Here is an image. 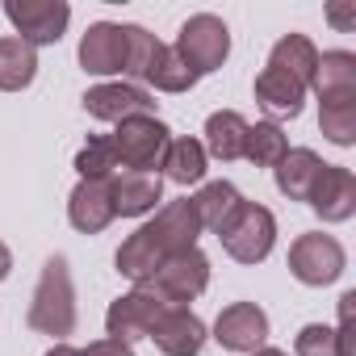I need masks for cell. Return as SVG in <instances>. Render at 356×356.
<instances>
[{
  "label": "cell",
  "mask_w": 356,
  "mask_h": 356,
  "mask_svg": "<svg viewBox=\"0 0 356 356\" xmlns=\"http://www.w3.org/2000/svg\"><path fill=\"white\" fill-rule=\"evenodd\" d=\"M202 222L193 214V202H168L151 222H143L122 248H118V273L134 285H147L172 256L197 248Z\"/></svg>",
  "instance_id": "6da1fadb"
},
{
  "label": "cell",
  "mask_w": 356,
  "mask_h": 356,
  "mask_svg": "<svg viewBox=\"0 0 356 356\" xmlns=\"http://www.w3.org/2000/svg\"><path fill=\"white\" fill-rule=\"evenodd\" d=\"M30 327L42 331V335H72L76 331V285H72V268H67V256H51L42 264V277L34 285V298H30Z\"/></svg>",
  "instance_id": "7a4b0ae2"
},
{
  "label": "cell",
  "mask_w": 356,
  "mask_h": 356,
  "mask_svg": "<svg viewBox=\"0 0 356 356\" xmlns=\"http://www.w3.org/2000/svg\"><path fill=\"white\" fill-rule=\"evenodd\" d=\"M172 51L181 55L189 63V72L202 80V76H210V72H218L227 63V55H231V30L214 13H193L181 26V34H176V47Z\"/></svg>",
  "instance_id": "3957f363"
},
{
  "label": "cell",
  "mask_w": 356,
  "mask_h": 356,
  "mask_svg": "<svg viewBox=\"0 0 356 356\" xmlns=\"http://www.w3.org/2000/svg\"><path fill=\"white\" fill-rule=\"evenodd\" d=\"M109 143H113V159L126 172H155L172 143V130L159 118H126V122H118Z\"/></svg>",
  "instance_id": "277c9868"
},
{
  "label": "cell",
  "mask_w": 356,
  "mask_h": 356,
  "mask_svg": "<svg viewBox=\"0 0 356 356\" xmlns=\"http://www.w3.org/2000/svg\"><path fill=\"white\" fill-rule=\"evenodd\" d=\"M218 239H222V248H227L231 260L260 264V260H268V252L277 243V218H273V210H264L256 202H243L239 214L231 218V227Z\"/></svg>",
  "instance_id": "5b68a950"
},
{
  "label": "cell",
  "mask_w": 356,
  "mask_h": 356,
  "mask_svg": "<svg viewBox=\"0 0 356 356\" xmlns=\"http://www.w3.org/2000/svg\"><path fill=\"white\" fill-rule=\"evenodd\" d=\"M5 17L13 22V38L38 47H55L72 22V5L67 0H5Z\"/></svg>",
  "instance_id": "8992f818"
},
{
  "label": "cell",
  "mask_w": 356,
  "mask_h": 356,
  "mask_svg": "<svg viewBox=\"0 0 356 356\" xmlns=\"http://www.w3.org/2000/svg\"><path fill=\"white\" fill-rule=\"evenodd\" d=\"M343 268H348V256L335 235L310 231V235H298L289 248V273L302 285H331Z\"/></svg>",
  "instance_id": "52a82bcc"
},
{
  "label": "cell",
  "mask_w": 356,
  "mask_h": 356,
  "mask_svg": "<svg viewBox=\"0 0 356 356\" xmlns=\"http://www.w3.org/2000/svg\"><path fill=\"white\" fill-rule=\"evenodd\" d=\"M206 285H210V260H206L202 248H189V252H181V256H172V260L147 281V289L159 293L168 306H185V302L202 298Z\"/></svg>",
  "instance_id": "ba28073f"
},
{
  "label": "cell",
  "mask_w": 356,
  "mask_h": 356,
  "mask_svg": "<svg viewBox=\"0 0 356 356\" xmlns=\"http://www.w3.org/2000/svg\"><path fill=\"white\" fill-rule=\"evenodd\" d=\"M163 310H168V302L159 293H151L147 285H134L130 293H122L105 310V331H109V339H122V343L147 339L155 331V323H159Z\"/></svg>",
  "instance_id": "9c48e42d"
},
{
  "label": "cell",
  "mask_w": 356,
  "mask_h": 356,
  "mask_svg": "<svg viewBox=\"0 0 356 356\" xmlns=\"http://www.w3.org/2000/svg\"><path fill=\"white\" fill-rule=\"evenodd\" d=\"M214 339L227 352H260L268 339V314L256 302H231L214 323Z\"/></svg>",
  "instance_id": "30bf717a"
},
{
  "label": "cell",
  "mask_w": 356,
  "mask_h": 356,
  "mask_svg": "<svg viewBox=\"0 0 356 356\" xmlns=\"http://www.w3.org/2000/svg\"><path fill=\"white\" fill-rule=\"evenodd\" d=\"M310 210L323 218V222H348L356 214V176L339 163H323L318 181L310 189Z\"/></svg>",
  "instance_id": "8fae6325"
},
{
  "label": "cell",
  "mask_w": 356,
  "mask_h": 356,
  "mask_svg": "<svg viewBox=\"0 0 356 356\" xmlns=\"http://www.w3.org/2000/svg\"><path fill=\"white\" fill-rule=\"evenodd\" d=\"M84 109L97 122H126V118H155V101L138 84H97L84 92Z\"/></svg>",
  "instance_id": "7c38bea8"
},
{
  "label": "cell",
  "mask_w": 356,
  "mask_h": 356,
  "mask_svg": "<svg viewBox=\"0 0 356 356\" xmlns=\"http://www.w3.org/2000/svg\"><path fill=\"white\" fill-rule=\"evenodd\" d=\"M80 67L88 76H113L126 72V26L118 22H97L80 38Z\"/></svg>",
  "instance_id": "4fadbf2b"
},
{
  "label": "cell",
  "mask_w": 356,
  "mask_h": 356,
  "mask_svg": "<svg viewBox=\"0 0 356 356\" xmlns=\"http://www.w3.org/2000/svg\"><path fill=\"white\" fill-rule=\"evenodd\" d=\"M147 339H155L163 356H197L206 348V323L189 306H168Z\"/></svg>",
  "instance_id": "5bb4252c"
},
{
  "label": "cell",
  "mask_w": 356,
  "mask_h": 356,
  "mask_svg": "<svg viewBox=\"0 0 356 356\" xmlns=\"http://www.w3.org/2000/svg\"><path fill=\"white\" fill-rule=\"evenodd\" d=\"M109 197H113V214L143 218L163 202V181L155 172H113L109 176Z\"/></svg>",
  "instance_id": "9a60e30c"
},
{
  "label": "cell",
  "mask_w": 356,
  "mask_h": 356,
  "mask_svg": "<svg viewBox=\"0 0 356 356\" xmlns=\"http://www.w3.org/2000/svg\"><path fill=\"white\" fill-rule=\"evenodd\" d=\"M67 218L80 235H101L118 214H113V197H109V181H80L72 189L67 202Z\"/></svg>",
  "instance_id": "2e32d148"
},
{
  "label": "cell",
  "mask_w": 356,
  "mask_h": 356,
  "mask_svg": "<svg viewBox=\"0 0 356 356\" xmlns=\"http://www.w3.org/2000/svg\"><path fill=\"white\" fill-rule=\"evenodd\" d=\"M318 105H339V101H356V55L352 51H327L318 55V72L314 84Z\"/></svg>",
  "instance_id": "e0dca14e"
},
{
  "label": "cell",
  "mask_w": 356,
  "mask_h": 356,
  "mask_svg": "<svg viewBox=\"0 0 356 356\" xmlns=\"http://www.w3.org/2000/svg\"><path fill=\"white\" fill-rule=\"evenodd\" d=\"M256 101L268 118H298L302 113V101H306V84L277 72V67H264L256 76Z\"/></svg>",
  "instance_id": "ac0fdd59"
},
{
  "label": "cell",
  "mask_w": 356,
  "mask_h": 356,
  "mask_svg": "<svg viewBox=\"0 0 356 356\" xmlns=\"http://www.w3.org/2000/svg\"><path fill=\"white\" fill-rule=\"evenodd\" d=\"M189 202H193V214H197L202 231L222 235V231L231 227V218L239 214L243 193H239L231 181H210V185H202V193H197V197H189Z\"/></svg>",
  "instance_id": "d6986e66"
},
{
  "label": "cell",
  "mask_w": 356,
  "mask_h": 356,
  "mask_svg": "<svg viewBox=\"0 0 356 356\" xmlns=\"http://www.w3.org/2000/svg\"><path fill=\"white\" fill-rule=\"evenodd\" d=\"M277 189L289 197V202H306L314 181H318V172H323V159L310 151V147H289L281 159H277Z\"/></svg>",
  "instance_id": "ffe728a7"
},
{
  "label": "cell",
  "mask_w": 356,
  "mask_h": 356,
  "mask_svg": "<svg viewBox=\"0 0 356 356\" xmlns=\"http://www.w3.org/2000/svg\"><path fill=\"white\" fill-rule=\"evenodd\" d=\"M243 143H248V122H243V113L218 109V113L206 118V143H202L206 155L231 163V159H243Z\"/></svg>",
  "instance_id": "44dd1931"
},
{
  "label": "cell",
  "mask_w": 356,
  "mask_h": 356,
  "mask_svg": "<svg viewBox=\"0 0 356 356\" xmlns=\"http://www.w3.org/2000/svg\"><path fill=\"white\" fill-rule=\"evenodd\" d=\"M268 67H277V72H285V76H293V80H302L310 88L314 72H318V51H314V42L306 34H285L268 51Z\"/></svg>",
  "instance_id": "7402d4cb"
},
{
  "label": "cell",
  "mask_w": 356,
  "mask_h": 356,
  "mask_svg": "<svg viewBox=\"0 0 356 356\" xmlns=\"http://www.w3.org/2000/svg\"><path fill=\"white\" fill-rule=\"evenodd\" d=\"M38 76V51L22 38H0V92H22Z\"/></svg>",
  "instance_id": "603a6c76"
},
{
  "label": "cell",
  "mask_w": 356,
  "mask_h": 356,
  "mask_svg": "<svg viewBox=\"0 0 356 356\" xmlns=\"http://www.w3.org/2000/svg\"><path fill=\"white\" fill-rule=\"evenodd\" d=\"M159 168H163V176L168 181H176V185H197L202 176H206V147L197 143V138H172L168 143V151H163V159H159Z\"/></svg>",
  "instance_id": "cb8c5ba5"
},
{
  "label": "cell",
  "mask_w": 356,
  "mask_h": 356,
  "mask_svg": "<svg viewBox=\"0 0 356 356\" xmlns=\"http://www.w3.org/2000/svg\"><path fill=\"white\" fill-rule=\"evenodd\" d=\"M289 151V138L277 122H256L248 126V143H243V159H252L256 168H277V159Z\"/></svg>",
  "instance_id": "d4e9b609"
},
{
  "label": "cell",
  "mask_w": 356,
  "mask_h": 356,
  "mask_svg": "<svg viewBox=\"0 0 356 356\" xmlns=\"http://www.w3.org/2000/svg\"><path fill=\"white\" fill-rule=\"evenodd\" d=\"M159 51H163V42H159L151 30L126 26V76H130L134 84H147V72L155 67Z\"/></svg>",
  "instance_id": "484cf974"
},
{
  "label": "cell",
  "mask_w": 356,
  "mask_h": 356,
  "mask_svg": "<svg viewBox=\"0 0 356 356\" xmlns=\"http://www.w3.org/2000/svg\"><path fill=\"white\" fill-rule=\"evenodd\" d=\"M147 84L159 88V92H189V88L197 84V76L189 72V63L176 55L172 47H163L159 59H155V67L147 72Z\"/></svg>",
  "instance_id": "4316f807"
},
{
  "label": "cell",
  "mask_w": 356,
  "mask_h": 356,
  "mask_svg": "<svg viewBox=\"0 0 356 356\" xmlns=\"http://www.w3.org/2000/svg\"><path fill=\"white\" fill-rule=\"evenodd\" d=\"M113 168H118V159H113V143H109V134H92V138L80 147V155H76L80 181H109Z\"/></svg>",
  "instance_id": "83f0119b"
},
{
  "label": "cell",
  "mask_w": 356,
  "mask_h": 356,
  "mask_svg": "<svg viewBox=\"0 0 356 356\" xmlns=\"http://www.w3.org/2000/svg\"><path fill=\"white\" fill-rule=\"evenodd\" d=\"M318 130H323V138H331L335 147H352V143H356V101L318 105Z\"/></svg>",
  "instance_id": "f1b7e54d"
},
{
  "label": "cell",
  "mask_w": 356,
  "mask_h": 356,
  "mask_svg": "<svg viewBox=\"0 0 356 356\" xmlns=\"http://www.w3.org/2000/svg\"><path fill=\"white\" fill-rule=\"evenodd\" d=\"M293 352H298V356H339L335 327H323V323L302 327V331H298V339H293Z\"/></svg>",
  "instance_id": "f546056e"
},
{
  "label": "cell",
  "mask_w": 356,
  "mask_h": 356,
  "mask_svg": "<svg viewBox=\"0 0 356 356\" xmlns=\"http://www.w3.org/2000/svg\"><path fill=\"white\" fill-rule=\"evenodd\" d=\"M80 356H134V348L122 339H97V343L80 348Z\"/></svg>",
  "instance_id": "4dcf8cb0"
},
{
  "label": "cell",
  "mask_w": 356,
  "mask_h": 356,
  "mask_svg": "<svg viewBox=\"0 0 356 356\" xmlns=\"http://www.w3.org/2000/svg\"><path fill=\"white\" fill-rule=\"evenodd\" d=\"M331 22H335V26H343V30H348V26H352V22H356V13H352V9H331Z\"/></svg>",
  "instance_id": "1f68e13d"
},
{
  "label": "cell",
  "mask_w": 356,
  "mask_h": 356,
  "mask_svg": "<svg viewBox=\"0 0 356 356\" xmlns=\"http://www.w3.org/2000/svg\"><path fill=\"white\" fill-rule=\"evenodd\" d=\"M9 268H13V252H9L5 243H0V281L9 277Z\"/></svg>",
  "instance_id": "d6a6232c"
},
{
  "label": "cell",
  "mask_w": 356,
  "mask_h": 356,
  "mask_svg": "<svg viewBox=\"0 0 356 356\" xmlns=\"http://www.w3.org/2000/svg\"><path fill=\"white\" fill-rule=\"evenodd\" d=\"M47 356H80V348H72V343H55Z\"/></svg>",
  "instance_id": "836d02e7"
},
{
  "label": "cell",
  "mask_w": 356,
  "mask_h": 356,
  "mask_svg": "<svg viewBox=\"0 0 356 356\" xmlns=\"http://www.w3.org/2000/svg\"><path fill=\"white\" fill-rule=\"evenodd\" d=\"M252 356H289V352H281V348H260V352H252Z\"/></svg>",
  "instance_id": "e575fe53"
}]
</instances>
